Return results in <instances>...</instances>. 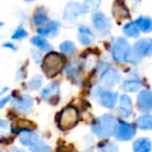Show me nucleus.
Masks as SVG:
<instances>
[{"label": "nucleus", "instance_id": "1a4fd4ad", "mask_svg": "<svg viewBox=\"0 0 152 152\" xmlns=\"http://www.w3.org/2000/svg\"><path fill=\"white\" fill-rule=\"evenodd\" d=\"M42 98L51 104H56L59 100V83L53 82L43 89Z\"/></svg>", "mask_w": 152, "mask_h": 152}, {"label": "nucleus", "instance_id": "72a5a7b5", "mask_svg": "<svg viewBox=\"0 0 152 152\" xmlns=\"http://www.w3.org/2000/svg\"><path fill=\"white\" fill-rule=\"evenodd\" d=\"M3 47L4 48H7V49H10V50H13V51H16L17 50V47L15 46L13 42H5V44H3Z\"/></svg>", "mask_w": 152, "mask_h": 152}, {"label": "nucleus", "instance_id": "39448f33", "mask_svg": "<svg viewBox=\"0 0 152 152\" xmlns=\"http://www.w3.org/2000/svg\"><path fill=\"white\" fill-rule=\"evenodd\" d=\"M130 46L124 37H116L113 42L112 57L116 62H123Z\"/></svg>", "mask_w": 152, "mask_h": 152}, {"label": "nucleus", "instance_id": "c756f323", "mask_svg": "<svg viewBox=\"0 0 152 152\" xmlns=\"http://www.w3.org/2000/svg\"><path fill=\"white\" fill-rule=\"evenodd\" d=\"M27 35H28V32L25 30L22 26H19L18 28H17V30L14 32L12 38L15 40H21V39H23V38L26 37Z\"/></svg>", "mask_w": 152, "mask_h": 152}, {"label": "nucleus", "instance_id": "ea45409f", "mask_svg": "<svg viewBox=\"0 0 152 152\" xmlns=\"http://www.w3.org/2000/svg\"><path fill=\"white\" fill-rule=\"evenodd\" d=\"M0 152H2V151H0Z\"/></svg>", "mask_w": 152, "mask_h": 152}, {"label": "nucleus", "instance_id": "7ed1b4c3", "mask_svg": "<svg viewBox=\"0 0 152 152\" xmlns=\"http://www.w3.org/2000/svg\"><path fill=\"white\" fill-rule=\"evenodd\" d=\"M63 67V57L56 52H49L42 58V69L47 77L52 78L61 72Z\"/></svg>", "mask_w": 152, "mask_h": 152}, {"label": "nucleus", "instance_id": "6ab92c4d", "mask_svg": "<svg viewBox=\"0 0 152 152\" xmlns=\"http://www.w3.org/2000/svg\"><path fill=\"white\" fill-rule=\"evenodd\" d=\"M133 152H150L151 151V142L147 138L138 139L133 142L132 145Z\"/></svg>", "mask_w": 152, "mask_h": 152}, {"label": "nucleus", "instance_id": "f257e3e1", "mask_svg": "<svg viewBox=\"0 0 152 152\" xmlns=\"http://www.w3.org/2000/svg\"><path fill=\"white\" fill-rule=\"evenodd\" d=\"M117 120L113 115L104 114L98 117L91 124L92 132L100 139H106L114 134L117 127Z\"/></svg>", "mask_w": 152, "mask_h": 152}, {"label": "nucleus", "instance_id": "bb28decb", "mask_svg": "<svg viewBox=\"0 0 152 152\" xmlns=\"http://www.w3.org/2000/svg\"><path fill=\"white\" fill-rule=\"evenodd\" d=\"M141 58H142V57H141L140 55H139L138 53L133 50V49L130 48L129 50H128L127 54H126L124 61L129 62V63H132V64H138L139 62L141 61Z\"/></svg>", "mask_w": 152, "mask_h": 152}, {"label": "nucleus", "instance_id": "2f4dec72", "mask_svg": "<svg viewBox=\"0 0 152 152\" xmlns=\"http://www.w3.org/2000/svg\"><path fill=\"white\" fill-rule=\"evenodd\" d=\"M18 127L22 129H30V127H33V124L26 120H20L18 122Z\"/></svg>", "mask_w": 152, "mask_h": 152}, {"label": "nucleus", "instance_id": "e433bc0d", "mask_svg": "<svg viewBox=\"0 0 152 152\" xmlns=\"http://www.w3.org/2000/svg\"><path fill=\"white\" fill-rule=\"evenodd\" d=\"M13 152H26V151L22 150V149H19V148H14L13 149Z\"/></svg>", "mask_w": 152, "mask_h": 152}, {"label": "nucleus", "instance_id": "f704fd0d", "mask_svg": "<svg viewBox=\"0 0 152 152\" xmlns=\"http://www.w3.org/2000/svg\"><path fill=\"white\" fill-rule=\"evenodd\" d=\"M10 99H12V96H6V97H4V98H2V99H0V108H2V107L5 106L6 102H8Z\"/></svg>", "mask_w": 152, "mask_h": 152}, {"label": "nucleus", "instance_id": "4be33fe9", "mask_svg": "<svg viewBox=\"0 0 152 152\" xmlns=\"http://www.w3.org/2000/svg\"><path fill=\"white\" fill-rule=\"evenodd\" d=\"M136 126L142 130H150L152 128V117L149 114L139 117L136 121Z\"/></svg>", "mask_w": 152, "mask_h": 152}, {"label": "nucleus", "instance_id": "cd10ccee", "mask_svg": "<svg viewBox=\"0 0 152 152\" xmlns=\"http://www.w3.org/2000/svg\"><path fill=\"white\" fill-rule=\"evenodd\" d=\"M66 72H67L68 77H69L70 79H72V80H77V79H79V77H80V72H79L78 67L72 63L68 64V65L66 66Z\"/></svg>", "mask_w": 152, "mask_h": 152}, {"label": "nucleus", "instance_id": "a878e982", "mask_svg": "<svg viewBox=\"0 0 152 152\" xmlns=\"http://www.w3.org/2000/svg\"><path fill=\"white\" fill-rule=\"evenodd\" d=\"M48 17H47L45 10H38L35 15H33V24L38 27L43 26L48 22Z\"/></svg>", "mask_w": 152, "mask_h": 152}, {"label": "nucleus", "instance_id": "ddd939ff", "mask_svg": "<svg viewBox=\"0 0 152 152\" xmlns=\"http://www.w3.org/2000/svg\"><path fill=\"white\" fill-rule=\"evenodd\" d=\"M81 15V8H80V4L77 3V2H69L67 3L64 10V20L66 21H70V22H73L77 19V17Z\"/></svg>", "mask_w": 152, "mask_h": 152}, {"label": "nucleus", "instance_id": "7c9ffc66", "mask_svg": "<svg viewBox=\"0 0 152 152\" xmlns=\"http://www.w3.org/2000/svg\"><path fill=\"white\" fill-rule=\"evenodd\" d=\"M99 151L100 152H117L118 149L115 144H113V143H108V144H105V145H100Z\"/></svg>", "mask_w": 152, "mask_h": 152}, {"label": "nucleus", "instance_id": "393cba45", "mask_svg": "<svg viewBox=\"0 0 152 152\" xmlns=\"http://www.w3.org/2000/svg\"><path fill=\"white\" fill-rule=\"evenodd\" d=\"M59 51L64 54L71 56V55L76 53V46L71 40H66V42H63L59 45Z\"/></svg>", "mask_w": 152, "mask_h": 152}, {"label": "nucleus", "instance_id": "412c9836", "mask_svg": "<svg viewBox=\"0 0 152 152\" xmlns=\"http://www.w3.org/2000/svg\"><path fill=\"white\" fill-rule=\"evenodd\" d=\"M100 4H101V0H85V2L80 5L81 14L95 12L99 8Z\"/></svg>", "mask_w": 152, "mask_h": 152}, {"label": "nucleus", "instance_id": "a211bd4d", "mask_svg": "<svg viewBox=\"0 0 152 152\" xmlns=\"http://www.w3.org/2000/svg\"><path fill=\"white\" fill-rule=\"evenodd\" d=\"M30 42L31 45H33V46H36L37 48L40 49L42 52H50L53 49V47L49 44L48 40L44 36H41V35L33 36V37H31Z\"/></svg>", "mask_w": 152, "mask_h": 152}, {"label": "nucleus", "instance_id": "58836bf2", "mask_svg": "<svg viewBox=\"0 0 152 152\" xmlns=\"http://www.w3.org/2000/svg\"><path fill=\"white\" fill-rule=\"evenodd\" d=\"M26 1H33V0H26Z\"/></svg>", "mask_w": 152, "mask_h": 152}, {"label": "nucleus", "instance_id": "f03ea898", "mask_svg": "<svg viewBox=\"0 0 152 152\" xmlns=\"http://www.w3.org/2000/svg\"><path fill=\"white\" fill-rule=\"evenodd\" d=\"M19 140L21 144L28 146L33 152H51L50 147L44 144L38 134L30 129H21L19 132Z\"/></svg>", "mask_w": 152, "mask_h": 152}, {"label": "nucleus", "instance_id": "473e14b6", "mask_svg": "<svg viewBox=\"0 0 152 152\" xmlns=\"http://www.w3.org/2000/svg\"><path fill=\"white\" fill-rule=\"evenodd\" d=\"M31 56H33V60L37 62V63H40V62L42 61V54H41L40 51L33 50L31 51Z\"/></svg>", "mask_w": 152, "mask_h": 152}, {"label": "nucleus", "instance_id": "4468645a", "mask_svg": "<svg viewBox=\"0 0 152 152\" xmlns=\"http://www.w3.org/2000/svg\"><path fill=\"white\" fill-rule=\"evenodd\" d=\"M133 50L140 55L141 57L150 56L152 53V40L150 38H142L134 44Z\"/></svg>", "mask_w": 152, "mask_h": 152}, {"label": "nucleus", "instance_id": "c85d7f7f", "mask_svg": "<svg viewBox=\"0 0 152 152\" xmlns=\"http://www.w3.org/2000/svg\"><path fill=\"white\" fill-rule=\"evenodd\" d=\"M43 83V79L40 75H36L33 79L28 82V87L30 90H37V89L40 88L42 86Z\"/></svg>", "mask_w": 152, "mask_h": 152}, {"label": "nucleus", "instance_id": "0eeeda50", "mask_svg": "<svg viewBox=\"0 0 152 152\" xmlns=\"http://www.w3.org/2000/svg\"><path fill=\"white\" fill-rule=\"evenodd\" d=\"M115 137L119 141H129L136 136V128L130 123L119 121L114 132Z\"/></svg>", "mask_w": 152, "mask_h": 152}, {"label": "nucleus", "instance_id": "6e6552de", "mask_svg": "<svg viewBox=\"0 0 152 152\" xmlns=\"http://www.w3.org/2000/svg\"><path fill=\"white\" fill-rule=\"evenodd\" d=\"M120 74L114 68H108L100 77V84L105 88H112L120 82Z\"/></svg>", "mask_w": 152, "mask_h": 152}, {"label": "nucleus", "instance_id": "2eb2a0df", "mask_svg": "<svg viewBox=\"0 0 152 152\" xmlns=\"http://www.w3.org/2000/svg\"><path fill=\"white\" fill-rule=\"evenodd\" d=\"M132 113V102L131 99L128 95L123 94L120 97V104L118 108V114L121 117L127 118L131 115Z\"/></svg>", "mask_w": 152, "mask_h": 152}, {"label": "nucleus", "instance_id": "423d86ee", "mask_svg": "<svg viewBox=\"0 0 152 152\" xmlns=\"http://www.w3.org/2000/svg\"><path fill=\"white\" fill-rule=\"evenodd\" d=\"M92 23H93L95 29L102 35H106L110 33L112 28V23L110 20L104 14L100 12H94L92 16Z\"/></svg>", "mask_w": 152, "mask_h": 152}, {"label": "nucleus", "instance_id": "f8f14e48", "mask_svg": "<svg viewBox=\"0 0 152 152\" xmlns=\"http://www.w3.org/2000/svg\"><path fill=\"white\" fill-rule=\"evenodd\" d=\"M61 24L56 21H48L46 24L38 28V33L41 36H49V37H54L57 35L59 30Z\"/></svg>", "mask_w": 152, "mask_h": 152}, {"label": "nucleus", "instance_id": "5701e85b", "mask_svg": "<svg viewBox=\"0 0 152 152\" xmlns=\"http://www.w3.org/2000/svg\"><path fill=\"white\" fill-rule=\"evenodd\" d=\"M123 32L126 36L131 38H136L140 35V30L134 22H129L125 24V26L123 27Z\"/></svg>", "mask_w": 152, "mask_h": 152}, {"label": "nucleus", "instance_id": "dca6fc26", "mask_svg": "<svg viewBox=\"0 0 152 152\" xmlns=\"http://www.w3.org/2000/svg\"><path fill=\"white\" fill-rule=\"evenodd\" d=\"M77 37H78L79 42L83 46H90L93 44L95 40V35L92 32L91 29L87 26H81L78 28V33H77Z\"/></svg>", "mask_w": 152, "mask_h": 152}, {"label": "nucleus", "instance_id": "9b49d317", "mask_svg": "<svg viewBox=\"0 0 152 152\" xmlns=\"http://www.w3.org/2000/svg\"><path fill=\"white\" fill-rule=\"evenodd\" d=\"M152 106V94L149 90H143L138 95V107L141 112L149 113Z\"/></svg>", "mask_w": 152, "mask_h": 152}, {"label": "nucleus", "instance_id": "aec40b11", "mask_svg": "<svg viewBox=\"0 0 152 152\" xmlns=\"http://www.w3.org/2000/svg\"><path fill=\"white\" fill-rule=\"evenodd\" d=\"M134 23H136L140 31L148 33L152 30V21L149 17H140L134 21Z\"/></svg>", "mask_w": 152, "mask_h": 152}, {"label": "nucleus", "instance_id": "b1692460", "mask_svg": "<svg viewBox=\"0 0 152 152\" xmlns=\"http://www.w3.org/2000/svg\"><path fill=\"white\" fill-rule=\"evenodd\" d=\"M142 86H143V83L141 82L140 80H136V79L126 80L125 82L123 83V89L127 92H136Z\"/></svg>", "mask_w": 152, "mask_h": 152}, {"label": "nucleus", "instance_id": "f3484780", "mask_svg": "<svg viewBox=\"0 0 152 152\" xmlns=\"http://www.w3.org/2000/svg\"><path fill=\"white\" fill-rule=\"evenodd\" d=\"M118 99V94L112 91H102L100 93V104L104 108L113 109Z\"/></svg>", "mask_w": 152, "mask_h": 152}, {"label": "nucleus", "instance_id": "20e7f679", "mask_svg": "<svg viewBox=\"0 0 152 152\" xmlns=\"http://www.w3.org/2000/svg\"><path fill=\"white\" fill-rule=\"evenodd\" d=\"M77 121H78V112L72 106L64 109L59 114V127L63 130L73 127Z\"/></svg>", "mask_w": 152, "mask_h": 152}, {"label": "nucleus", "instance_id": "9d476101", "mask_svg": "<svg viewBox=\"0 0 152 152\" xmlns=\"http://www.w3.org/2000/svg\"><path fill=\"white\" fill-rule=\"evenodd\" d=\"M12 104L18 112L22 113V114H27L33 108V99L29 95H22L20 97L15 98Z\"/></svg>", "mask_w": 152, "mask_h": 152}, {"label": "nucleus", "instance_id": "4c0bfd02", "mask_svg": "<svg viewBox=\"0 0 152 152\" xmlns=\"http://www.w3.org/2000/svg\"><path fill=\"white\" fill-rule=\"evenodd\" d=\"M1 26H3V23H2V22H0V27H1Z\"/></svg>", "mask_w": 152, "mask_h": 152}, {"label": "nucleus", "instance_id": "c9c22d12", "mask_svg": "<svg viewBox=\"0 0 152 152\" xmlns=\"http://www.w3.org/2000/svg\"><path fill=\"white\" fill-rule=\"evenodd\" d=\"M7 127V122L4 120H0V129L1 128H6Z\"/></svg>", "mask_w": 152, "mask_h": 152}]
</instances>
